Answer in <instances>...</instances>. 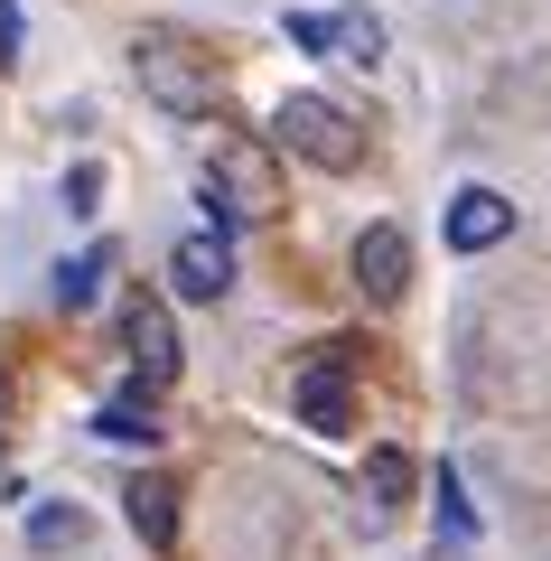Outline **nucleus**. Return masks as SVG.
Returning <instances> with one entry per match:
<instances>
[{
    "label": "nucleus",
    "mask_w": 551,
    "mask_h": 561,
    "mask_svg": "<svg viewBox=\"0 0 551 561\" xmlns=\"http://www.w3.org/2000/svg\"><path fill=\"white\" fill-rule=\"evenodd\" d=\"M290 402H299V421H309L318 440H346V431H355V383H346V365H299Z\"/></svg>",
    "instance_id": "5"
},
{
    "label": "nucleus",
    "mask_w": 551,
    "mask_h": 561,
    "mask_svg": "<svg viewBox=\"0 0 551 561\" xmlns=\"http://www.w3.org/2000/svg\"><path fill=\"white\" fill-rule=\"evenodd\" d=\"M336 57H355V66H375L383 57V20H375V10H336Z\"/></svg>",
    "instance_id": "13"
},
{
    "label": "nucleus",
    "mask_w": 551,
    "mask_h": 561,
    "mask_svg": "<svg viewBox=\"0 0 551 561\" xmlns=\"http://www.w3.org/2000/svg\"><path fill=\"white\" fill-rule=\"evenodd\" d=\"M514 234V206L495 197V187H468V197L449 206V243L458 253H486V243H505Z\"/></svg>",
    "instance_id": "9"
},
{
    "label": "nucleus",
    "mask_w": 551,
    "mask_h": 561,
    "mask_svg": "<svg viewBox=\"0 0 551 561\" xmlns=\"http://www.w3.org/2000/svg\"><path fill=\"white\" fill-rule=\"evenodd\" d=\"M122 505H131L140 542H169V534H177V486H169V478H131V486H122Z\"/></svg>",
    "instance_id": "10"
},
{
    "label": "nucleus",
    "mask_w": 551,
    "mask_h": 561,
    "mask_svg": "<svg viewBox=\"0 0 551 561\" xmlns=\"http://www.w3.org/2000/svg\"><path fill=\"white\" fill-rule=\"evenodd\" d=\"M0 421H10V375H0Z\"/></svg>",
    "instance_id": "18"
},
{
    "label": "nucleus",
    "mask_w": 551,
    "mask_h": 561,
    "mask_svg": "<svg viewBox=\"0 0 551 561\" xmlns=\"http://www.w3.org/2000/svg\"><path fill=\"white\" fill-rule=\"evenodd\" d=\"M76 542H84L76 505H28V552H76Z\"/></svg>",
    "instance_id": "12"
},
{
    "label": "nucleus",
    "mask_w": 551,
    "mask_h": 561,
    "mask_svg": "<svg viewBox=\"0 0 551 561\" xmlns=\"http://www.w3.org/2000/svg\"><path fill=\"white\" fill-rule=\"evenodd\" d=\"M66 206H76V216H94V206H103V169H76V179H66Z\"/></svg>",
    "instance_id": "16"
},
{
    "label": "nucleus",
    "mask_w": 551,
    "mask_h": 561,
    "mask_svg": "<svg viewBox=\"0 0 551 561\" xmlns=\"http://www.w3.org/2000/svg\"><path fill=\"white\" fill-rule=\"evenodd\" d=\"M225 280H234V253H225L216 225L169 243V290H177V300H225Z\"/></svg>",
    "instance_id": "4"
},
{
    "label": "nucleus",
    "mask_w": 551,
    "mask_h": 561,
    "mask_svg": "<svg viewBox=\"0 0 551 561\" xmlns=\"http://www.w3.org/2000/svg\"><path fill=\"white\" fill-rule=\"evenodd\" d=\"M122 346H131V365H140V383H177V337H169V309L159 300H131L122 309Z\"/></svg>",
    "instance_id": "7"
},
{
    "label": "nucleus",
    "mask_w": 551,
    "mask_h": 561,
    "mask_svg": "<svg viewBox=\"0 0 551 561\" xmlns=\"http://www.w3.org/2000/svg\"><path fill=\"white\" fill-rule=\"evenodd\" d=\"M197 197H206V216H216V234H225V225L272 216V206H280V169H272V150H253V140H216V160H206Z\"/></svg>",
    "instance_id": "1"
},
{
    "label": "nucleus",
    "mask_w": 551,
    "mask_h": 561,
    "mask_svg": "<svg viewBox=\"0 0 551 561\" xmlns=\"http://www.w3.org/2000/svg\"><path fill=\"white\" fill-rule=\"evenodd\" d=\"M280 140H290L309 169H355V160H365L355 113H346V103H328V94H290V103H280Z\"/></svg>",
    "instance_id": "2"
},
{
    "label": "nucleus",
    "mask_w": 551,
    "mask_h": 561,
    "mask_svg": "<svg viewBox=\"0 0 551 561\" xmlns=\"http://www.w3.org/2000/svg\"><path fill=\"white\" fill-rule=\"evenodd\" d=\"M468 534H477V505L458 496V478H449V468H439V542H449V552H458V542H468Z\"/></svg>",
    "instance_id": "14"
},
{
    "label": "nucleus",
    "mask_w": 551,
    "mask_h": 561,
    "mask_svg": "<svg viewBox=\"0 0 551 561\" xmlns=\"http://www.w3.org/2000/svg\"><path fill=\"white\" fill-rule=\"evenodd\" d=\"M94 440H122V449H150L159 440V412H150V383H122V393H103L94 402Z\"/></svg>",
    "instance_id": "8"
},
{
    "label": "nucleus",
    "mask_w": 551,
    "mask_h": 561,
    "mask_svg": "<svg viewBox=\"0 0 551 561\" xmlns=\"http://www.w3.org/2000/svg\"><path fill=\"white\" fill-rule=\"evenodd\" d=\"M0 57H20V0H0Z\"/></svg>",
    "instance_id": "17"
},
{
    "label": "nucleus",
    "mask_w": 551,
    "mask_h": 561,
    "mask_svg": "<svg viewBox=\"0 0 551 561\" xmlns=\"http://www.w3.org/2000/svg\"><path fill=\"white\" fill-rule=\"evenodd\" d=\"M365 486H375L383 505H402V496H412V459H402V449H375V468H365Z\"/></svg>",
    "instance_id": "15"
},
{
    "label": "nucleus",
    "mask_w": 551,
    "mask_h": 561,
    "mask_svg": "<svg viewBox=\"0 0 551 561\" xmlns=\"http://www.w3.org/2000/svg\"><path fill=\"white\" fill-rule=\"evenodd\" d=\"M169 47L177 38H140V84H150L169 113H206V103H216V76H206L197 57H169Z\"/></svg>",
    "instance_id": "3"
},
{
    "label": "nucleus",
    "mask_w": 551,
    "mask_h": 561,
    "mask_svg": "<svg viewBox=\"0 0 551 561\" xmlns=\"http://www.w3.org/2000/svg\"><path fill=\"white\" fill-rule=\"evenodd\" d=\"M103 272H113V243H103V253H76V262H57V309H94Z\"/></svg>",
    "instance_id": "11"
},
{
    "label": "nucleus",
    "mask_w": 551,
    "mask_h": 561,
    "mask_svg": "<svg viewBox=\"0 0 551 561\" xmlns=\"http://www.w3.org/2000/svg\"><path fill=\"white\" fill-rule=\"evenodd\" d=\"M402 280H412L402 225H365V234H355V290H365V300H402Z\"/></svg>",
    "instance_id": "6"
}]
</instances>
